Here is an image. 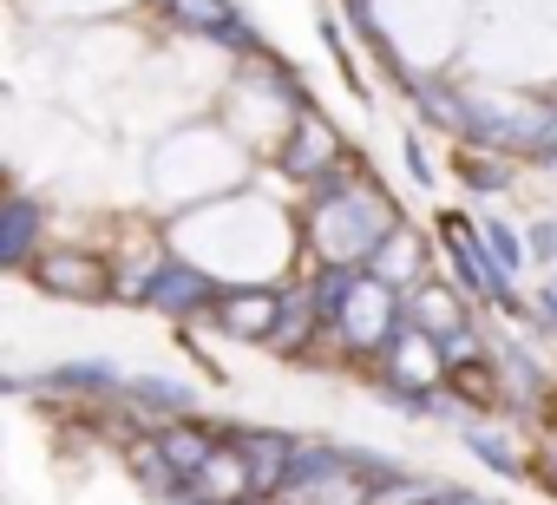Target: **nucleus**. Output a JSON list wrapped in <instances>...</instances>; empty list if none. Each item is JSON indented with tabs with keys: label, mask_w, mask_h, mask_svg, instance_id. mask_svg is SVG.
Returning a JSON list of instances; mask_svg holds the SVG:
<instances>
[{
	"label": "nucleus",
	"mask_w": 557,
	"mask_h": 505,
	"mask_svg": "<svg viewBox=\"0 0 557 505\" xmlns=\"http://www.w3.org/2000/svg\"><path fill=\"white\" fill-rule=\"evenodd\" d=\"M394 230H400L394 204L368 184H355L342 197H315V236L329 249V263H374Z\"/></svg>",
	"instance_id": "f257e3e1"
},
{
	"label": "nucleus",
	"mask_w": 557,
	"mask_h": 505,
	"mask_svg": "<svg viewBox=\"0 0 557 505\" xmlns=\"http://www.w3.org/2000/svg\"><path fill=\"white\" fill-rule=\"evenodd\" d=\"M440 230H446V257H453L459 283H466L472 296H485V303H498V309H511V316H518V303L505 296V270H498V257L485 249V236H479L466 217H446Z\"/></svg>",
	"instance_id": "f03ea898"
},
{
	"label": "nucleus",
	"mask_w": 557,
	"mask_h": 505,
	"mask_svg": "<svg viewBox=\"0 0 557 505\" xmlns=\"http://www.w3.org/2000/svg\"><path fill=\"white\" fill-rule=\"evenodd\" d=\"M342 335H348L355 348H381V355H387L394 335H400V290L368 270V283L355 290V303H348V316H342Z\"/></svg>",
	"instance_id": "7ed1b4c3"
},
{
	"label": "nucleus",
	"mask_w": 557,
	"mask_h": 505,
	"mask_svg": "<svg viewBox=\"0 0 557 505\" xmlns=\"http://www.w3.org/2000/svg\"><path fill=\"white\" fill-rule=\"evenodd\" d=\"M34 283L47 296H73V303H99L112 296V270L99 257H86V249H47V257L34 263Z\"/></svg>",
	"instance_id": "20e7f679"
},
{
	"label": "nucleus",
	"mask_w": 557,
	"mask_h": 505,
	"mask_svg": "<svg viewBox=\"0 0 557 505\" xmlns=\"http://www.w3.org/2000/svg\"><path fill=\"white\" fill-rule=\"evenodd\" d=\"M151 309H164V316H197V309H216V283L203 276V270H190V263H158V270H145V290H138Z\"/></svg>",
	"instance_id": "39448f33"
},
{
	"label": "nucleus",
	"mask_w": 557,
	"mask_h": 505,
	"mask_svg": "<svg viewBox=\"0 0 557 505\" xmlns=\"http://www.w3.org/2000/svg\"><path fill=\"white\" fill-rule=\"evenodd\" d=\"M283 296L275 290H223L216 296V322H223V335H236V342H269L275 329H283Z\"/></svg>",
	"instance_id": "423d86ee"
},
{
	"label": "nucleus",
	"mask_w": 557,
	"mask_h": 505,
	"mask_svg": "<svg viewBox=\"0 0 557 505\" xmlns=\"http://www.w3.org/2000/svg\"><path fill=\"white\" fill-rule=\"evenodd\" d=\"M243 466H249V485L256 498H283L289 492V466H296V440L283 433H243Z\"/></svg>",
	"instance_id": "0eeeda50"
},
{
	"label": "nucleus",
	"mask_w": 557,
	"mask_h": 505,
	"mask_svg": "<svg viewBox=\"0 0 557 505\" xmlns=\"http://www.w3.org/2000/svg\"><path fill=\"white\" fill-rule=\"evenodd\" d=\"M184 34H197V40H223V47H236V53H249L256 40H249V27L236 21V8L230 0H171L164 8Z\"/></svg>",
	"instance_id": "6e6552de"
},
{
	"label": "nucleus",
	"mask_w": 557,
	"mask_h": 505,
	"mask_svg": "<svg viewBox=\"0 0 557 505\" xmlns=\"http://www.w3.org/2000/svg\"><path fill=\"white\" fill-rule=\"evenodd\" d=\"M335 158H342L335 125H329L322 112H302V119H296V138H289V151H283V164H289L296 177H329Z\"/></svg>",
	"instance_id": "1a4fd4ad"
},
{
	"label": "nucleus",
	"mask_w": 557,
	"mask_h": 505,
	"mask_svg": "<svg viewBox=\"0 0 557 505\" xmlns=\"http://www.w3.org/2000/svg\"><path fill=\"white\" fill-rule=\"evenodd\" d=\"M387 361H394V387L400 394H426V381L440 374V342L426 335V329H400L394 335V348H387Z\"/></svg>",
	"instance_id": "9d476101"
},
{
	"label": "nucleus",
	"mask_w": 557,
	"mask_h": 505,
	"mask_svg": "<svg viewBox=\"0 0 557 505\" xmlns=\"http://www.w3.org/2000/svg\"><path fill=\"white\" fill-rule=\"evenodd\" d=\"M216 453H223V446H210V433H197V427H184V420L158 433V459L177 472V485H197V479L210 472Z\"/></svg>",
	"instance_id": "9b49d317"
},
{
	"label": "nucleus",
	"mask_w": 557,
	"mask_h": 505,
	"mask_svg": "<svg viewBox=\"0 0 557 505\" xmlns=\"http://www.w3.org/2000/svg\"><path fill=\"white\" fill-rule=\"evenodd\" d=\"M361 283H368L361 263H322V270H315V290H309L315 322H335V329H342V316H348V303H355Z\"/></svg>",
	"instance_id": "f8f14e48"
},
{
	"label": "nucleus",
	"mask_w": 557,
	"mask_h": 505,
	"mask_svg": "<svg viewBox=\"0 0 557 505\" xmlns=\"http://www.w3.org/2000/svg\"><path fill=\"white\" fill-rule=\"evenodd\" d=\"M197 485L210 492V505H243V498H256V485H249V466H243V453H236V446H223Z\"/></svg>",
	"instance_id": "ddd939ff"
},
{
	"label": "nucleus",
	"mask_w": 557,
	"mask_h": 505,
	"mask_svg": "<svg viewBox=\"0 0 557 505\" xmlns=\"http://www.w3.org/2000/svg\"><path fill=\"white\" fill-rule=\"evenodd\" d=\"M34 230H40V204L34 197H8V223H0V263H8V270L27 263Z\"/></svg>",
	"instance_id": "4468645a"
},
{
	"label": "nucleus",
	"mask_w": 557,
	"mask_h": 505,
	"mask_svg": "<svg viewBox=\"0 0 557 505\" xmlns=\"http://www.w3.org/2000/svg\"><path fill=\"white\" fill-rule=\"evenodd\" d=\"M413 99H420V112H426L433 125H446V132H472V99H459L446 79H420Z\"/></svg>",
	"instance_id": "2eb2a0df"
},
{
	"label": "nucleus",
	"mask_w": 557,
	"mask_h": 505,
	"mask_svg": "<svg viewBox=\"0 0 557 505\" xmlns=\"http://www.w3.org/2000/svg\"><path fill=\"white\" fill-rule=\"evenodd\" d=\"M413 316H420V329H426V335H440V342L466 329V322H459V309H453L440 290H426V283H420V296H413Z\"/></svg>",
	"instance_id": "dca6fc26"
},
{
	"label": "nucleus",
	"mask_w": 557,
	"mask_h": 505,
	"mask_svg": "<svg viewBox=\"0 0 557 505\" xmlns=\"http://www.w3.org/2000/svg\"><path fill=\"white\" fill-rule=\"evenodd\" d=\"M132 401L151 407V414H164V420H184L190 414V394L177 381H132Z\"/></svg>",
	"instance_id": "f3484780"
},
{
	"label": "nucleus",
	"mask_w": 557,
	"mask_h": 505,
	"mask_svg": "<svg viewBox=\"0 0 557 505\" xmlns=\"http://www.w3.org/2000/svg\"><path fill=\"white\" fill-rule=\"evenodd\" d=\"M47 387H119V368H106V361H73V368H53V374H40Z\"/></svg>",
	"instance_id": "a211bd4d"
},
{
	"label": "nucleus",
	"mask_w": 557,
	"mask_h": 505,
	"mask_svg": "<svg viewBox=\"0 0 557 505\" xmlns=\"http://www.w3.org/2000/svg\"><path fill=\"white\" fill-rule=\"evenodd\" d=\"M472 453H479L492 472H505V479H518V472H524V459H518V453H511L498 433H472Z\"/></svg>",
	"instance_id": "6ab92c4d"
},
{
	"label": "nucleus",
	"mask_w": 557,
	"mask_h": 505,
	"mask_svg": "<svg viewBox=\"0 0 557 505\" xmlns=\"http://www.w3.org/2000/svg\"><path fill=\"white\" fill-rule=\"evenodd\" d=\"M459 177H466L472 190H498V184H505V164H492V158H479V151H459Z\"/></svg>",
	"instance_id": "aec40b11"
},
{
	"label": "nucleus",
	"mask_w": 557,
	"mask_h": 505,
	"mask_svg": "<svg viewBox=\"0 0 557 505\" xmlns=\"http://www.w3.org/2000/svg\"><path fill=\"white\" fill-rule=\"evenodd\" d=\"M479 236H485V249L498 257V270L511 276V270H518V236H511L505 223H479Z\"/></svg>",
	"instance_id": "412c9836"
},
{
	"label": "nucleus",
	"mask_w": 557,
	"mask_h": 505,
	"mask_svg": "<svg viewBox=\"0 0 557 505\" xmlns=\"http://www.w3.org/2000/svg\"><path fill=\"white\" fill-rule=\"evenodd\" d=\"M440 355H446V361H466V355H479V335H472V329H459V335H446V342H440Z\"/></svg>",
	"instance_id": "4be33fe9"
},
{
	"label": "nucleus",
	"mask_w": 557,
	"mask_h": 505,
	"mask_svg": "<svg viewBox=\"0 0 557 505\" xmlns=\"http://www.w3.org/2000/svg\"><path fill=\"white\" fill-rule=\"evenodd\" d=\"M453 381L466 387V401H492V374H472V368H459Z\"/></svg>",
	"instance_id": "5701e85b"
},
{
	"label": "nucleus",
	"mask_w": 557,
	"mask_h": 505,
	"mask_svg": "<svg viewBox=\"0 0 557 505\" xmlns=\"http://www.w3.org/2000/svg\"><path fill=\"white\" fill-rule=\"evenodd\" d=\"M433 505H492V498H485V492H459V485H440V492H433Z\"/></svg>",
	"instance_id": "b1692460"
},
{
	"label": "nucleus",
	"mask_w": 557,
	"mask_h": 505,
	"mask_svg": "<svg viewBox=\"0 0 557 505\" xmlns=\"http://www.w3.org/2000/svg\"><path fill=\"white\" fill-rule=\"evenodd\" d=\"M537 257H557V223H544V230H537Z\"/></svg>",
	"instance_id": "393cba45"
},
{
	"label": "nucleus",
	"mask_w": 557,
	"mask_h": 505,
	"mask_svg": "<svg viewBox=\"0 0 557 505\" xmlns=\"http://www.w3.org/2000/svg\"><path fill=\"white\" fill-rule=\"evenodd\" d=\"M164 8H171V0H164Z\"/></svg>",
	"instance_id": "a878e982"
}]
</instances>
